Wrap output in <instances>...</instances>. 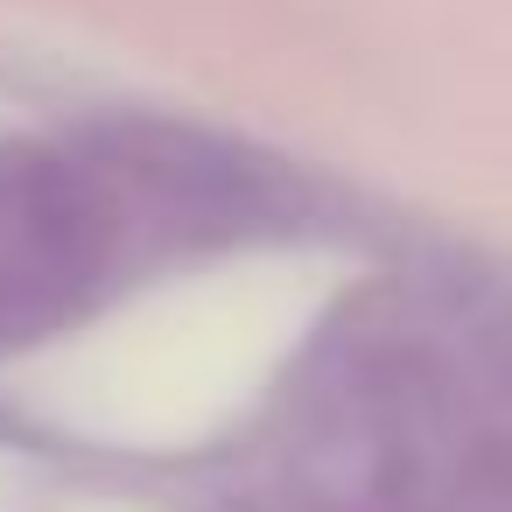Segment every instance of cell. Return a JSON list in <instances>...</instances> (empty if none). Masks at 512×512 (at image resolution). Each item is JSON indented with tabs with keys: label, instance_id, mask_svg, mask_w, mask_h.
Instances as JSON below:
<instances>
[{
	"label": "cell",
	"instance_id": "1",
	"mask_svg": "<svg viewBox=\"0 0 512 512\" xmlns=\"http://www.w3.org/2000/svg\"><path fill=\"white\" fill-rule=\"evenodd\" d=\"M127 246V169L0 162V351L78 316Z\"/></svg>",
	"mask_w": 512,
	"mask_h": 512
}]
</instances>
